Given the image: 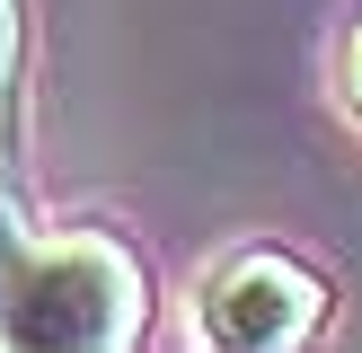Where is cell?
Masks as SVG:
<instances>
[{"mask_svg": "<svg viewBox=\"0 0 362 353\" xmlns=\"http://www.w3.org/2000/svg\"><path fill=\"white\" fill-rule=\"evenodd\" d=\"M151 327V274L106 229L27 239L9 292H0V345L18 353H124Z\"/></svg>", "mask_w": 362, "mask_h": 353, "instance_id": "1", "label": "cell"}, {"mask_svg": "<svg viewBox=\"0 0 362 353\" xmlns=\"http://www.w3.org/2000/svg\"><path fill=\"white\" fill-rule=\"evenodd\" d=\"M336 318V292L292 247H230L194 282V335L221 353H300Z\"/></svg>", "mask_w": 362, "mask_h": 353, "instance_id": "2", "label": "cell"}, {"mask_svg": "<svg viewBox=\"0 0 362 353\" xmlns=\"http://www.w3.org/2000/svg\"><path fill=\"white\" fill-rule=\"evenodd\" d=\"M18 62H27V0H0V141H18Z\"/></svg>", "mask_w": 362, "mask_h": 353, "instance_id": "3", "label": "cell"}, {"mask_svg": "<svg viewBox=\"0 0 362 353\" xmlns=\"http://www.w3.org/2000/svg\"><path fill=\"white\" fill-rule=\"evenodd\" d=\"M27 239H35V221H27V194H18V176H9V141H0V292H9Z\"/></svg>", "mask_w": 362, "mask_h": 353, "instance_id": "4", "label": "cell"}, {"mask_svg": "<svg viewBox=\"0 0 362 353\" xmlns=\"http://www.w3.org/2000/svg\"><path fill=\"white\" fill-rule=\"evenodd\" d=\"M345 106H354V115H362V27L345 35Z\"/></svg>", "mask_w": 362, "mask_h": 353, "instance_id": "5", "label": "cell"}]
</instances>
